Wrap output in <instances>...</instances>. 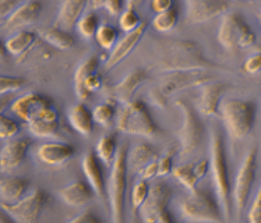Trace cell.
<instances>
[{
	"label": "cell",
	"mask_w": 261,
	"mask_h": 223,
	"mask_svg": "<svg viewBox=\"0 0 261 223\" xmlns=\"http://www.w3.org/2000/svg\"><path fill=\"white\" fill-rule=\"evenodd\" d=\"M50 106H54V105H52V101L48 96L41 95L37 92H30L27 95H22L21 98L14 101V103L11 105V110L14 112L20 119H22L24 122L30 123L41 112Z\"/></svg>",
	"instance_id": "obj_15"
},
{
	"label": "cell",
	"mask_w": 261,
	"mask_h": 223,
	"mask_svg": "<svg viewBox=\"0 0 261 223\" xmlns=\"http://www.w3.org/2000/svg\"><path fill=\"white\" fill-rule=\"evenodd\" d=\"M243 69L249 74H256V73L261 71V52H256V53L251 54L243 64Z\"/></svg>",
	"instance_id": "obj_42"
},
{
	"label": "cell",
	"mask_w": 261,
	"mask_h": 223,
	"mask_svg": "<svg viewBox=\"0 0 261 223\" xmlns=\"http://www.w3.org/2000/svg\"><path fill=\"white\" fill-rule=\"evenodd\" d=\"M18 3L16 2H10V0H2L0 2V17L6 18L7 16H10L11 11H14L18 7Z\"/></svg>",
	"instance_id": "obj_49"
},
{
	"label": "cell",
	"mask_w": 261,
	"mask_h": 223,
	"mask_svg": "<svg viewBox=\"0 0 261 223\" xmlns=\"http://www.w3.org/2000/svg\"><path fill=\"white\" fill-rule=\"evenodd\" d=\"M145 80H147V73L143 69H137L132 73H128L120 82L111 87L108 92L112 96V99L120 102L124 106V105L134 101L136 91Z\"/></svg>",
	"instance_id": "obj_16"
},
{
	"label": "cell",
	"mask_w": 261,
	"mask_h": 223,
	"mask_svg": "<svg viewBox=\"0 0 261 223\" xmlns=\"http://www.w3.org/2000/svg\"><path fill=\"white\" fill-rule=\"evenodd\" d=\"M69 122L71 127L81 135H90L94 128V116L92 112L88 110V107L84 103H75L69 110Z\"/></svg>",
	"instance_id": "obj_27"
},
{
	"label": "cell",
	"mask_w": 261,
	"mask_h": 223,
	"mask_svg": "<svg viewBox=\"0 0 261 223\" xmlns=\"http://www.w3.org/2000/svg\"><path fill=\"white\" fill-rule=\"evenodd\" d=\"M94 190L86 181H73L60 190V198L70 207H83L94 198Z\"/></svg>",
	"instance_id": "obj_24"
},
{
	"label": "cell",
	"mask_w": 261,
	"mask_h": 223,
	"mask_svg": "<svg viewBox=\"0 0 261 223\" xmlns=\"http://www.w3.org/2000/svg\"><path fill=\"white\" fill-rule=\"evenodd\" d=\"M256 112L257 105L250 99H232L225 102L221 109V117L232 138L240 140L250 133L256 120Z\"/></svg>",
	"instance_id": "obj_4"
},
{
	"label": "cell",
	"mask_w": 261,
	"mask_h": 223,
	"mask_svg": "<svg viewBox=\"0 0 261 223\" xmlns=\"http://www.w3.org/2000/svg\"><path fill=\"white\" fill-rule=\"evenodd\" d=\"M67 223H102V220L92 211H86V212L77 215L75 218L70 219Z\"/></svg>",
	"instance_id": "obj_46"
},
{
	"label": "cell",
	"mask_w": 261,
	"mask_h": 223,
	"mask_svg": "<svg viewBox=\"0 0 261 223\" xmlns=\"http://www.w3.org/2000/svg\"><path fill=\"white\" fill-rule=\"evenodd\" d=\"M218 41L225 49H245L256 43V35L242 14L228 13L219 25Z\"/></svg>",
	"instance_id": "obj_7"
},
{
	"label": "cell",
	"mask_w": 261,
	"mask_h": 223,
	"mask_svg": "<svg viewBox=\"0 0 261 223\" xmlns=\"http://www.w3.org/2000/svg\"><path fill=\"white\" fill-rule=\"evenodd\" d=\"M0 223H14V220H13V219H9L7 218V215L3 213V215H2V219H0Z\"/></svg>",
	"instance_id": "obj_53"
},
{
	"label": "cell",
	"mask_w": 261,
	"mask_h": 223,
	"mask_svg": "<svg viewBox=\"0 0 261 223\" xmlns=\"http://www.w3.org/2000/svg\"><path fill=\"white\" fill-rule=\"evenodd\" d=\"M175 154L176 148L175 147H172V148L168 149L161 158H158V165H160L158 176H166L169 175V173H172V170H173V156H175Z\"/></svg>",
	"instance_id": "obj_41"
},
{
	"label": "cell",
	"mask_w": 261,
	"mask_h": 223,
	"mask_svg": "<svg viewBox=\"0 0 261 223\" xmlns=\"http://www.w3.org/2000/svg\"><path fill=\"white\" fill-rule=\"evenodd\" d=\"M249 222L250 223H261V187L257 191L254 201L251 204L250 212H249Z\"/></svg>",
	"instance_id": "obj_43"
},
{
	"label": "cell",
	"mask_w": 261,
	"mask_h": 223,
	"mask_svg": "<svg viewBox=\"0 0 261 223\" xmlns=\"http://www.w3.org/2000/svg\"><path fill=\"white\" fill-rule=\"evenodd\" d=\"M99 27H101V24H99V18L96 16V13H86L80 18V21L77 22V25H75L77 31L80 32L81 35L87 38V39L95 38Z\"/></svg>",
	"instance_id": "obj_34"
},
{
	"label": "cell",
	"mask_w": 261,
	"mask_h": 223,
	"mask_svg": "<svg viewBox=\"0 0 261 223\" xmlns=\"http://www.w3.org/2000/svg\"><path fill=\"white\" fill-rule=\"evenodd\" d=\"M156 66L164 73L204 70L208 71L218 66L203 53V50L192 41L172 39L160 43L156 48Z\"/></svg>",
	"instance_id": "obj_1"
},
{
	"label": "cell",
	"mask_w": 261,
	"mask_h": 223,
	"mask_svg": "<svg viewBox=\"0 0 261 223\" xmlns=\"http://www.w3.org/2000/svg\"><path fill=\"white\" fill-rule=\"evenodd\" d=\"M226 91V85L222 82H208L200 87V99H198V112L204 116H217L219 115L221 98Z\"/></svg>",
	"instance_id": "obj_18"
},
{
	"label": "cell",
	"mask_w": 261,
	"mask_h": 223,
	"mask_svg": "<svg viewBox=\"0 0 261 223\" xmlns=\"http://www.w3.org/2000/svg\"><path fill=\"white\" fill-rule=\"evenodd\" d=\"M136 3L134 2H126L124 3V10L120 14V18H119V24H120V28L123 31L128 32L134 31L136 28H139L141 25V20H140L137 11L134 9Z\"/></svg>",
	"instance_id": "obj_33"
},
{
	"label": "cell",
	"mask_w": 261,
	"mask_h": 223,
	"mask_svg": "<svg viewBox=\"0 0 261 223\" xmlns=\"http://www.w3.org/2000/svg\"><path fill=\"white\" fill-rule=\"evenodd\" d=\"M37 41V34L32 31H22L17 32L16 35L9 38L5 43V48L7 52L14 56H22L25 54L32 48V45Z\"/></svg>",
	"instance_id": "obj_29"
},
{
	"label": "cell",
	"mask_w": 261,
	"mask_h": 223,
	"mask_svg": "<svg viewBox=\"0 0 261 223\" xmlns=\"http://www.w3.org/2000/svg\"><path fill=\"white\" fill-rule=\"evenodd\" d=\"M83 172L86 175L87 181L90 183L92 190L102 202H108V187L105 181V175L102 170V162L96 156L95 152H87L83 158Z\"/></svg>",
	"instance_id": "obj_14"
},
{
	"label": "cell",
	"mask_w": 261,
	"mask_h": 223,
	"mask_svg": "<svg viewBox=\"0 0 261 223\" xmlns=\"http://www.w3.org/2000/svg\"><path fill=\"white\" fill-rule=\"evenodd\" d=\"M156 158V152L149 144H139L136 148L132 149V152H127V168L136 172H141L149 162H152Z\"/></svg>",
	"instance_id": "obj_28"
},
{
	"label": "cell",
	"mask_w": 261,
	"mask_h": 223,
	"mask_svg": "<svg viewBox=\"0 0 261 223\" xmlns=\"http://www.w3.org/2000/svg\"><path fill=\"white\" fill-rule=\"evenodd\" d=\"M116 127L123 134L141 137H154L160 131L147 106L137 99L123 106L117 117Z\"/></svg>",
	"instance_id": "obj_5"
},
{
	"label": "cell",
	"mask_w": 261,
	"mask_h": 223,
	"mask_svg": "<svg viewBox=\"0 0 261 223\" xmlns=\"http://www.w3.org/2000/svg\"><path fill=\"white\" fill-rule=\"evenodd\" d=\"M102 87V75L98 74V73H94L91 74L88 78L84 82V88H86L87 92H94V91H98Z\"/></svg>",
	"instance_id": "obj_47"
},
{
	"label": "cell",
	"mask_w": 261,
	"mask_h": 223,
	"mask_svg": "<svg viewBox=\"0 0 261 223\" xmlns=\"http://www.w3.org/2000/svg\"><path fill=\"white\" fill-rule=\"evenodd\" d=\"M213 77L208 71L204 70H190V71H173L166 73L160 82V87L156 90L165 99L169 96L175 95L177 92L194 87H203V85L211 82Z\"/></svg>",
	"instance_id": "obj_10"
},
{
	"label": "cell",
	"mask_w": 261,
	"mask_h": 223,
	"mask_svg": "<svg viewBox=\"0 0 261 223\" xmlns=\"http://www.w3.org/2000/svg\"><path fill=\"white\" fill-rule=\"evenodd\" d=\"M20 131L18 123L14 122L11 117H7L5 115L0 116V138L7 140L14 137Z\"/></svg>",
	"instance_id": "obj_40"
},
{
	"label": "cell",
	"mask_w": 261,
	"mask_h": 223,
	"mask_svg": "<svg viewBox=\"0 0 261 223\" xmlns=\"http://www.w3.org/2000/svg\"><path fill=\"white\" fill-rule=\"evenodd\" d=\"M181 212L193 222L222 223L224 213L218 198L207 188H197L181 202Z\"/></svg>",
	"instance_id": "obj_6"
},
{
	"label": "cell",
	"mask_w": 261,
	"mask_h": 223,
	"mask_svg": "<svg viewBox=\"0 0 261 223\" xmlns=\"http://www.w3.org/2000/svg\"><path fill=\"white\" fill-rule=\"evenodd\" d=\"M149 6H151V10L154 11L155 14H161V13L171 10L173 7V2L172 0H152Z\"/></svg>",
	"instance_id": "obj_48"
},
{
	"label": "cell",
	"mask_w": 261,
	"mask_h": 223,
	"mask_svg": "<svg viewBox=\"0 0 261 223\" xmlns=\"http://www.w3.org/2000/svg\"><path fill=\"white\" fill-rule=\"evenodd\" d=\"M149 96H151V99H152V102H154V103H155V105H156V106L165 107L166 99H165V98H164V96L161 95L160 91L156 90V88H155V90L151 91V94H149Z\"/></svg>",
	"instance_id": "obj_51"
},
{
	"label": "cell",
	"mask_w": 261,
	"mask_h": 223,
	"mask_svg": "<svg viewBox=\"0 0 261 223\" xmlns=\"http://www.w3.org/2000/svg\"><path fill=\"white\" fill-rule=\"evenodd\" d=\"M94 122L101 124L103 127H109L112 124L113 117H115V106L112 102H103L101 105L92 110Z\"/></svg>",
	"instance_id": "obj_37"
},
{
	"label": "cell",
	"mask_w": 261,
	"mask_h": 223,
	"mask_svg": "<svg viewBox=\"0 0 261 223\" xmlns=\"http://www.w3.org/2000/svg\"><path fill=\"white\" fill-rule=\"evenodd\" d=\"M172 175L176 180L180 181L190 192L196 191L198 188L197 184L200 180L194 173V163H183V165L176 166L172 170Z\"/></svg>",
	"instance_id": "obj_32"
},
{
	"label": "cell",
	"mask_w": 261,
	"mask_h": 223,
	"mask_svg": "<svg viewBox=\"0 0 261 223\" xmlns=\"http://www.w3.org/2000/svg\"><path fill=\"white\" fill-rule=\"evenodd\" d=\"M208 170H210V159H203L198 163H194V173L198 177V180H201L207 175Z\"/></svg>",
	"instance_id": "obj_50"
},
{
	"label": "cell",
	"mask_w": 261,
	"mask_h": 223,
	"mask_svg": "<svg viewBox=\"0 0 261 223\" xmlns=\"http://www.w3.org/2000/svg\"><path fill=\"white\" fill-rule=\"evenodd\" d=\"M41 10H42V3L38 0H30V2L21 3L6 18L2 28L7 31H14V30L27 27L37 20Z\"/></svg>",
	"instance_id": "obj_17"
},
{
	"label": "cell",
	"mask_w": 261,
	"mask_h": 223,
	"mask_svg": "<svg viewBox=\"0 0 261 223\" xmlns=\"http://www.w3.org/2000/svg\"><path fill=\"white\" fill-rule=\"evenodd\" d=\"M99 66V58L96 54H91L87 59H84L79 67L75 70L74 73V92L75 96L80 99V101H84L90 96V92H87L86 88H84V82L90 77L91 74L96 73V69Z\"/></svg>",
	"instance_id": "obj_25"
},
{
	"label": "cell",
	"mask_w": 261,
	"mask_h": 223,
	"mask_svg": "<svg viewBox=\"0 0 261 223\" xmlns=\"http://www.w3.org/2000/svg\"><path fill=\"white\" fill-rule=\"evenodd\" d=\"M179 20V13L176 10V7L173 6L171 10L165 11V13H161L156 14L152 20V25L156 31L160 32H168L173 30L177 24Z\"/></svg>",
	"instance_id": "obj_35"
},
{
	"label": "cell",
	"mask_w": 261,
	"mask_h": 223,
	"mask_svg": "<svg viewBox=\"0 0 261 223\" xmlns=\"http://www.w3.org/2000/svg\"><path fill=\"white\" fill-rule=\"evenodd\" d=\"M230 3L226 0H187L186 20L192 24H201L224 14Z\"/></svg>",
	"instance_id": "obj_13"
},
{
	"label": "cell",
	"mask_w": 261,
	"mask_h": 223,
	"mask_svg": "<svg viewBox=\"0 0 261 223\" xmlns=\"http://www.w3.org/2000/svg\"><path fill=\"white\" fill-rule=\"evenodd\" d=\"M148 183L144 180H140L136 183V186L132 190V208H133V212L140 211V208L143 207V204L147 200V197L149 194Z\"/></svg>",
	"instance_id": "obj_38"
},
{
	"label": "cell",
	"mask_w": 261,
	"mask_h": 223,
	"mask_svg": "<svg viewBox=\"0 0 261 223\" xmlns=\"http://www.w3.org/2000/svg\"><path fill=\"white\" fill-rule=\"evenodd\" d=\"M30 181L24 177H7L0 181V197L2 202L16 204L25 197Z\"/></svg>",
	"instance_id": "obj_26"
},
{
	"label": "cell",
	"mask_w": 261,
	"mask_h": 223,
	"mask_svg": "<svg viewBox=\"0 0 261 223\" xmlns=\"http://www.w3.org/2000/svg\"><path fill=\"white\" fill-rule=\"evenodd\" d=\"M257 173V151L251 148L247 154L245 155V159L242 162L239 168L234 187L232 190V200H233V208L238 211V213L243 212L246 207V201L250 194L251 186L254 183Z\"/></svg>",
	"instance_id": "obj_11"
},
{
	"label": "cell",
	"mask_w": 261,
	"mask_h": 223,
	"mask_svg": "<svg viewBox=\"0 0 261 223\" xmlns=\"http://www.w3.org/2000/svg\"><path fill=\"white\" fill-rule=\"evenodd\" d=\"M102 7L111 16H117V14H122V10H124V3L120 0H107V2H102Z\"/></svg>",
	"instance_id": "obj_44"
},
{
	"label": "cell",
	"mask_w": 261,
	"mask_h": 223,
	"mask_svg": "<svg viewBox=\"0 0 261 223\" xmlns=\"http://www.w3.org/2000/svg\"><path fill=\"white\" fill-rule=\"evenodd\" d=\"M127 148L117 149L116 158L108 180V207L112 223H124V198L127 187Z\"/></svg>",
	"instance_id": "obj_3"
},
{
	"label": "cell",
	"mask_w": 261,
	"mask_h": 223,
	"mask_svg": "<svg viewBox=\"0 0 261 223\" xmlns=\"http://www.w3.org/2000/svg\"><path fill=\"white\" fill-rule=\"evenodd\" d=\"M117 145H116V137L113 134H108L103 135L98 143H96L95 154L99 158L102 163L108 166H112L115 162L117 154Z\"/></svg>",
	"instance_id": "obj_31"
},
{
	"label": "cell",
	"mask_w": 261,
	"mask_h": 223,
	"mask_svg": "<svg viewBox=\"0 0 261 223\" xmlns=\"http://www.w3.org/2000/svg\"><path fill=\"white\" fill-rule=\"evenodd\" d=\"M210 170H211L214 188L224 213V218L228 220L232 216V209H233V200H232L233 188L230 184L224 138L218 130H214L210 140Z\"/></svg>",
	"instance_id": "obj_2"
},
{
	"label": "cell",
	"mask_w": 261,
	"mask_h": 223,
	"mask_svg": "<svg viewBox=\"0 0 261 223\" xmlns=\"http://www.w3.org/2000/svg\"><path fill=\"white\" fill-rule=\"evenodd\" d=\"M171 198V187L166 186L165 183H158L151 187L147 200L139 211L143 223H156L161 213L168 209Z\"/></svg>",
	"instance_id": "obj_12"
},
{
	"label": "cell",
	"mask_w": 261,
	"mask_h": 223,
	"mask_svg": "<svg viewBox=\"0 0 261 223\" xmlns=\"http://www.w3.org/2000/svg\"><path fill=\"white\" fill-rule=\"evenodd\" d=\"M74 154V147L66 143H48L38 148V158L49 166L63 165L69 162Z\"/></svg>",
	"instance_id": "obj_20"
},
{
	"label": "cell",
	"mask_w": 261,
	"mask_h": 223,
	"mask_svg": "<svg viewBox=\"0 0 261 223\" xmlns=\"http://www.w3.org/2000/svg\"><path fill=\"white\" fill-rule=\"evenodd\" d=\"M25 84V78L22 77H11V75H0V94L5 95L7 92H14Z\"/></svg>",
	"instance_id": "obj_39"
},
{
	"label": "cell",
	"mask_w": 261,
	"mask_h": 223,
	"mask_svg": "<svg viewBox=\"0 0 261 223\" xmlns=\"http://www.w3.org/2000/svg\"><path fill=\"white\" fill-rule=\"evenodd\" d=\"M30 140H14L3 147L0 152V168L2 172L16 169L25 159V155L30 148Z\"/></svg>",
	"instance_id": "obj_22"
},
{
	"label": "cell",
	"mask_w": 261,
	"mask_h": 223,
	"mask_svg": "<svg viewBox=\"0 0 261 223\" xmlns=\"http://www.w3.org/2000/svg\"><path fill=\"white\" fill-rule=\"evenodd\" d=\"M59 123H60V119H59L58 110L54 106H50L41 112L37 117H34L31 122L28 123V128L34 137L46 138L58 133Z\"/></svg>",
	"instance_id": "obj_21"
},
{
	"label": "cell",
	"mask_w": 261,
	"mask_h": 223,
	"mask_svg": "<svg viewBox=\"0 0 261 223\" xmlns=\"http://www.w3.org/2000/svg\"><path fill=\"white\" fill-rule=\"evenodd\" d=\"M176 107L181 112L183 124L177 131V138L180 141V154H193L200 147L203 141L204 127L194 107L186 102V99H177L175 102Z\"/></svg>",
	"instance_id": "obj_8"
},
{
	"label": "cell",
	"mask_w": 261,
	"mask_h": 223,
	"mask_svg": "<svg viewBox=\"0 0 261 223\" xmlns=\"http://www.w3.org/2000/svg\"><path fill=\"white\" fill-rule=\"evenodd\" d=\"M158 170H160V165H158V159H154L152 162H149L148 165L145 166L144 169L140 172L141 180H151L154 179L155 176H158Z\"/></svg>",
	"instance_id": "obj_45"
},
{
	"label": "cell",
	"mask_w": 261,
	"mask_h": 223,
	"mask_svg": "<svg viewBox=\"0 0 261 223\" xmlns=\"http://www.w3.org/2000/svg\"><path fill=\"white\" fill-rule=\"evenodd\" d=\"M156 223H176L173 216H172V213L169 212V209H165L164 212L161 213V216L158 218Z\"/></svg>",
	"instance_id": "obj_52"
},
{
	"label": "cell",
	"mask_w": 261,
	"mask_h": 223,
	"mask_svg": "<svg viewBox=\"0 0 261 223\" xmlns=\"http://www.w3.org/2000/svg\"><path fill=\"white\" fill-rule=\"evenodd\" d=\"M48 201V194L41 188H35L16 204L2 202V209L16 223H38Z\"/></svg>",
	"instance_id": "obj_9"
},
{
	"label": "cell",
	"mask_w": 261,
	"mask_h": 223,
	"mask_svg": "<svg viewBox=\"0 0 261 223\" xmlns=\"http://www.w3.org/2000/svg\"><path fill=\"white\" fill-rule=\"evenodd\" d=\"M38 34L56 49L60 50H67V49L73 48L74 45V38L70 35L67 31H63L60 28L56 27H48V28H41Z\"/></svg>",
	"instance_id": "obj_30"
},
{
	"label": "cell",
	"mask_w": 261,
	"mask_h": 223,
	"mask_svg": "<svg viewBox=\"0 0 261 223\" xmlns=\"http://www.w3.org/2000/svg\"><path fill=\"white\" fill-rule=\"evenodd\" d=\"M147 31V22H141V25L139 28H136L134 31L128 32L126 37L123 38L122 41H119L117 45L112 49L111 54L107 59V67L108 69H112L116 64H119L122 60L127 58L128 54L132 53L134 48L139 45L140 39L143 38V35Z\"/></svg>",
	"instance_id": "obj_19"
},
{
	"label": "cell",
	"mask_w": 261,
	"mask_h": 223,
	"mask_svg": "<svg viewBox=\"0 0 261 223\" xmlns=\"http://www.w3.org/2000/svg\"><path fill=\"white\" fill-rule=\"evenodd\" d=\"M98 45L103 49H112L117 45V31L116 28L109 24H101L95 35Z\"/></svg>",
	"instance_id": "obj_36"
},
{
	"label": "cell",
	"mask_w": 261,
	"mask_h": 223,
	"mask_svg": "<svg viewBox=\"0 0 261 223\" xmlns=\"http://www.w3.org/2000/svg\"><path fill=\"white\" fill-rule=\"evenodd\" d=\"M86 6L87 2H84V0L63 2L60 9H59V14L55 20L54 27L69 32L74 25H77V22L80 21L81 17L84 16L83 13H84Z\"/></svg>",
	"instance_id": "obj_23"
}]
</instances>
